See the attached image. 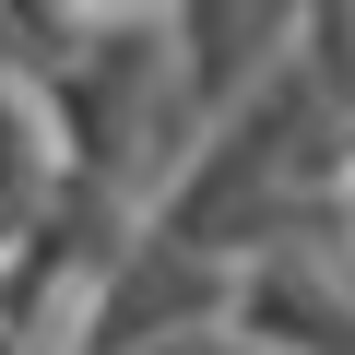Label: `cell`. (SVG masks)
<instances>
[]
</instances>
